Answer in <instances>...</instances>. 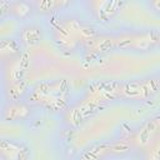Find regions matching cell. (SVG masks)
I'll use <instances>...</instances> for the list:
<instances>
[{"label": "cell", "mask_w": 160, "mask_h": 160, "mask_svg": "<svg viewBox=\"0 0 160 160\" xmlns=\"http://www.w3.org/2000/svg\"><path fill=\"white\" fill-rule=\"evenodd\" d=\"M160 89L159 78L132 80L122 84L119 89V96L128 100H146L155 95Z\"/></svg>", "instance_id": "cell-1"}, {"label": "cell", "mask_w": 160, "mask_h": 160, "mask_svg": "<svg viewBox=\"0 0 160 160\" xmlns=\"http://www.w3.org/2000/svg\"><path fill=\"white\" fill-rule=\"evenodd\" d=\"M160 42V35L156 31H146L139 34H124L116 36L118 49H134L146 51L155 48Z\"/></svg>", "instance_id": "cell-2"}, {"label": "cell", "mask_w": 160, "mask_h": 160, "mask_svg": "<svg viewBox=\"0 0 160 160\" xmlns=\"http://www.w3.org/2000/svg\"><path fill=\"white\" fill-rule=\"evenodd\" d=\"M160 136V115H156L146 120L132 135L131 144L134 149L145 150L150 144H152Z\"/></svg>", "instance_id": "cell-3"}, {"label": "cell", "mask_w": 160, "mask_h": 160, "mask_svg": "<svg viewBox=\"0 0 160 160\" xmlns=\"http://www.w3.org/2000/svg\"><path fill=\"white\" fill-rule=\"evenodd\" d=\"M0 155L2 160H29L30 150L26 145L15 140H0Z\"/></svg>", "instance_id": "cell-4"}, {"label": "cell", "mask_w": 160, "mask_h": 160, "mask_svg": "<svg viewBox=\"0 0 160 160\" xmlns=\"http://www.w3.org/2000/svg\"><path fill=\"white\" fill-rule=\"evenodd\" d=\"M32 114V109L24 101H9L1 110V119L4 121H24Z\"/></svg>", "instance_id": "cell-5"}, {"label": "cell", "mask_w": 160, "mask_h": 160, "mask_svg": "<svg viewBox=\"0 0 160 160\" xmlns=\"http://www.w3.org/2000/svg\"><path fill=\"white\" fill-rule=\"evenodd\" d=\"M44 38V32H42V28L36 25V24H30L26 25L24 28H21V30L19 31V39L20 42L24 44L25 46H36L41 42Z\"/></svg>", "instance_id": "cell-6"}, {"label": "cell", "mask_w": 160, "mask_h": 160, "mask_svg": "<svg viewBox=\"0 0 160 160\" xmlns=\"http://www.w3.org/2000/svg\"><path fill=\"white\" fill-rule=\"evenodd\" d=\"M88 50L94 52H105L116 49V36L112 35H96L85 41Z\"/></svg>", "instance_id": "cell-7"}, {"label": "cell", "mask_w": 160, "mask_h": 160, "mask_svg": "<svg viewBox=\"0 0 160 160\" xmlns=\"http://www.w3.org/2000/svg\"><path fill=\"white\" fill-rule=\"evenodd\" d=\"M95 9L92 10L96 19L100 21H108L110 20L124 5L121 1H98L94 4Z\"/></svg>", "instance_id": "cell-8"}, {"label": "cell", "mask_w": 160, "mask_h": 160, "mask_svg": "<svg viewBox=\"0 0 160 160\" xmlns=\"http://www.w3.org/2000/svg\"><path fill=\"white\" fill-rule=\"evenodd\" d=\"M34 4L30 1H24V0H18L12 1L9 4V14L12 15L16 19H26L31 15L34 11Z\"/></svg>", "instance_id": "cell-9"}, {"label": "cell", "mask_w": 160, "mask_h": 160, "mask_svg": "<svg viewBox=\"0 0 160 160\" xmlns=\"http://www.w3.org/2000/svg\"><path fill=\"white\" fill-rule=\"evenodd\" d=\"M20 54V46L19 42L14 39H4L0 42V56L2 60L11 59L15 60L16 56Z\"/></svg>", "instance_id": "cell-10"}, {"label": "cell", "mask_w": 160, "mask_h": 160, "mask_svg": "<svg viewBox=\"0 0 160 160\" xmlns=\"http://www.w3.org/2000/svg\"><path fill=\"white\" fill-rule=\"evenodd\" d=\"M108 148H109V156H124L134 149L130 139L115 140L112 142H109Z\"/></svg>", "instance_id": "cell-11"}, {"label": "cell", "mask_w": 160, "mask_h": 160, "mask_svg": "<svg viewBox=\"0 0 160 160\" xmlns=\"http://www.w3.org/2000/svg\"><path fill=\"white\" fill-rule=\"evenodd\" d=\"M34 4V8L39 11V12H42V14H46V12H51L56 9H61L62 6L68 5L69 2L68 1H62V0H41V1H36V2H32Z\"/></svg>", "instance_id": "cell-12"}, {"label": "cell", "mask_w": 160, "mask_h": 160, "mask_svg": "<svg viewBox=\"0 0 160 160\" xmlns=\"http://www.w3.org/2000/svg\"><path fill=\"white\" fill-rule=\"evenodd\" d=\"M9 99H11L10 101H19V99L21 98V95L25 92V85L22 84V81H16V82H11L10 86L6 90Z\"/></svg>", "instance_id": "cell-13"}, {"label": "cell", "mask_w": 160, "mask_h": 160, "mask_svg": "<svg viewBox=\"0 0 160 160\" xmlns=\"http://www.w3.org/2000/svg\"><path fill=\"white\" fill-rule=\"evenodd\" d=\"M144 160H160V136L144 150Z\"/></svg>", "instance_id": "cell-14"}]
</instances>
